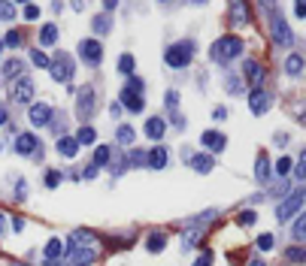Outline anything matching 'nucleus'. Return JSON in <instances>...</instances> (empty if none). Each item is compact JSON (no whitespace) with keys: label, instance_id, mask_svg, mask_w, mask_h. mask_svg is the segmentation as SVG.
I'll use <instances>...</instances> for the list:
<instances>
[{"label":"nucleus","instance_id":"f257e3e1","mask_svg":"<svg viewBox=\"0 0 306 266\" xmlns=\"http://www.w3.org/2000/svg\"><path fill=\"white\" fill-rule=\"evenodd\" d=\"M242 55V39L234 36V33H228V36H218L215 42H212V49H209V58L212 61H218V64H228V61H234Z\"/></svg>","mask_w":306,"mask_h":266},{"label":"nucleus","instance_id":"f03ea898","mask_svg":"<svg viewBox=\"0 0 306 266\" xmlns=\"http://www.w3.org/2000/svg\"><path fill=\"white\" fill-rule=\"evenodd\" d=\"M191 58H194V42H176V46H170L167 52H164V61L170 66H176V70H182V66L191 64Z\"/></svg>","mask_w":306,"mask_h":266},{"label":"nucleus","instance_id":"7ed1b4c3","mask_svg":"<svg viewBox=\"0 0 306 266\" xmlns=\"http://www.w3.org/2000/svg\"><path fill=\"white\" fill-rule=\"evenodd\" d=\"M300 206H303V191H291L288 197L276 206V221L282 224V221H288V218L300 215Z\"/></svg>","mask_w":306,"mask_h":266},{"label":"nucleus","instance_id":"20e7f679","mask_svg":"<svg viewBox=\"0 0 306 266\" xmlns=\"http://www.w3.org/2000/svg\"><path fill=\"white\" fill-rule=\"evenodd\" d=\"M94 257H97V251H94V248L67 242V260H70V266H91V263H94Z\"/></svg>","mask_w":306,"mask_h":266},{"label":"nucleus","instance_id":"39448f33","mask_svg":"<svg viewBox=\"0 0 306 266\" xmlns=\"http://www.w3.org/2000/svg\"><path fill=\"white\" fill-rule=\"evenodd\" d=\"M49 70H52V79H55V82H70V79H73V58L64 55V52H58L55 61L49 64Z\"/></svg>","mask_w":306,"mask_h":266},{"label":"nucleus","instance_id":"423d86ee","mask_svg":"<svg viewBox=\"0 0 306 266\" xmlns=\"http://www.w3.org/2000/svg\"><path fill=\"white\" fill-rule=\"evenodd\" d=\"M270 33H273V42H276V46H282V49L294 42V33H291L288 21H285L282 15H273V18H270Z\"/></svg>","mask_w":306,"mask_h":266},{"label":"nucleus","instance_id":"0eeeda50","mask_svg":"<svg viewBox=\"0 0 306 266\" xmlns=\"http://www.w3.org/2000/svg\"><path fill=\"white\" fill-rule=\"evenodd\" d=\"M79 58H82L85 64L97 66L103 61V46L97 39H82V42H79Z\"/></svg>","mask_w":306,"mask_h":266},{"label":"nucleus","instance_id":"6e6552de","mask_svg":"<svg viewBox=\"0 0 306 266\" xmlns=\"http://www.w3.org/2000/svg\"><path fill=\"white\" fill-rule=\"evenodd\" d=\"M94 103H97L94 91H91V88H82V91L76 94V112H79V118H91V112H94Z\"/></svg>","mask_w":306,"mask_h":266},{"label":"nucleus","instance_id":"1a4fd4ad","mask_svg":"<svg viewBox=\"0 0 306 266\" xmlns=\"http://www.w3.org/2000/svg\"><path fill=\"white\" fill-rule=\"evenodd\" d=\"M249 109H252V115H264L270 109V94L264 88H252L249 91Z\"/></svg>","mask_w":306,"mask_h":266},{"label":"nucleus","instance_id":"9d476101","mask_svg":"<svg viewBox=\"0 0 306 266\" xmlns=\"http://www.w3.org/2000/svg\"><path fill=\"white\" fill-rule=\"evenodd\" d=\"M52 115H55V112H52V106H49V103H34L28 118H31V124H34V127H46V124H52Z\"/></svg>","mask_w":306,"mask_h":266},{"label":"nucleus","instance_id":"9b49d317","mask_svg":"<svg viewBox=\"0 0 306 266\" xmlns=\"http://www.w3.org/2000/svg\"><path fill=\"white\" fill-rule=\"evenodd\" d=\"M12 100H15V103H31V100H34V82H31L28 76H22V79L12 85Z\"/></svg>","mask_w":306,"mask_h":266},{"label":"nucleus","instance_id":"f8f14e48","mask_svg":"<svg viewBox=\"0 0 306 266\" xmlns=\"http://www.w3.org/2000/svg\"><path fill=\"white\" fill-rule=\"evenodd\" d=\"M118 106H125V109H131V112H142V109H146V100H142V94H139L136 88H125Z\"/></svg>","mask_w":306,"mask_h":266},{"label":"nucleus","instance_id":"ddd939ff","mask_svg":"<svg viewBox=\"0 0 306 266\" xmlns=\"http://www.w3.org/2000/svg\"><path fill=\"white\" fill-rule=\"evenodd\" d=\"M200 145H203L206 151H225V145H228V136L218 130H206L200 136Z\"/></svg>","mask_w":306,"mask_h":266},{"label":"nucleus","instance_id":"4468645a","mask_svg":"<svg viewBox=\"0 0 306 266\" xmlns=\"http://www.w3.org/2000/svg\"><path fill=\"white\" fill-rule=\"evenodd\" d=\"M242 70H246V82H249L252 88H261V82H264V76H267V73H264V66L258 64V61H246Z\"/></svg>","mask_w":306,"mask_h":266},{"label":"nucleus","instance_id":"2eb2a0df","mask_svg":"<svg viewBox=\"0 0 306 266\" xmlns=\"http://www.w3.org/2000/svg\"><path fill=\"white\" fill-rule=\"evenodd\" d=\"M164 133H167V121H164V118H149V121H146V136H149V139L161 142Z\"/></svg>","mask_w":306,"mask_h":266},{"label":"nucleus","instance_id":"dca6fc26","mask_svg":"<svg viewBox=\"0 0 306 266\" xmlns=\"http://www.w3.org/2000/svg\"><path fill=\"white\" fill-rule=\"evenodd\" d=\"M15 151H18V154H34L36 151L34 133H18V136H15Z\"/></svg>","mask_w":306,"mask_h":266},{"label":"nucleus","instance_id":"f3484780","mask_svg":"<svg viewBox=\"0 0 306 266\" xmlns=\"http://www.w3.org/2000/svg\"><path fill=\"white\" fill-rule=\"evenodd\" d=\"M146 164L152 166V169H164V166H167V148H164V145H155V148L146 154Z\"/></svg>","mask_w":306,"mask_h":266},{"label":"nucleus","instance_id":"a211bd4d","mask_svg":"<svg viewBox=\"0 0 306 266\" xmlns=\"http://www.w3.org/2000/svg\"><path fill=\"white\" fill-rule=\"evenodd\" d=\"M188 164L194 166V172H200V175H206V172H212V166H215V161H212L209 154H188Z\"/></svg>","mask_w":306,"mask_h":266},{"label":"nucleus","instance_id":"6ab92c4d","mask_svg":"<svg viewBox=\"0 0 306 266\" xmlns=\"http://www.w3.org/2000/svg\"><path fill=\"white\" fill-rule=\"evenodd\" d=\"M64 251H67V242H64V239H49V242H46V248H43L46 260H58Z\"/></svg>","mask_w":306,"mask_h":266},{"label":"nucleus","instance_id":"aec40b11","mask_svg":"<svg viewBox=\"0 0 306 266\" xmlns=\"http://www.w3.org/2000/svg\"><path fill=\"white\" fill-rule=\"evenodd\" d=\"M55 148H58V154H61V158H76V151H79V142H76L73 136H61Z\"/></svg>","mask_w":306,"mask_h":266},{"label":"nucleus","instance_id":"412c9836","mask_svg":"<svg viewBox=\"0 0 306 266\" xmlns=\"http://www.w3.org/2000/svg\"><path fill=\"white\" fill-rule=\"evenodd\" d=\"M255 175H258V182H267V175H270V161H267V154H264V151H258V161H255Z\"/></svg>","mask_w":306,"mask_h":266},{"label":"nucleus","instance_id":"4be33fe9","mask_svg":"<svg viewBox=\"0 0 306 266\" xmlns=\"http://www.w3.org/2000/svg\"><path fill=\"white\" fill-rule=\"evenodd\" d=\"M55 39H58V25H43V31H39V46H55Z\"/></svg>","mask_w":306,"mask_h":266},{"label":"nucleus","instance_id":"5701e85b","mask_svg":"<svg viewBox=\"0 0 306 266\" xmlns=\"http://www.w3.org/2000/svg\"><path fill=\"white\" fill-rule=\"evenodd\" d=\"M115 142H118V145H134V142H136V133H134V127L121 124V127L115 130Z\"/></svg>","mask_w":306,"mask_h":266},{"label":"nucleus","instance_id":"b1692460","mask_svg":"<svg viewBox=\"0 0 306 266\" xmlns=\"http://www.w3.org/2000/svg\"><path fill=\"white\" fill-rule=\"evenodd\" d=\"M146 248H149L152 254L164 251V248H167V236H164V233H152V236H149V242H146Z\"/></svg>","mask_w":306,"mask_h":266},{"label":"nucleus","instance_id":"393cba45","mask_svg":"<svg viewBox=\"0 0 306 266\" xmlns=\"http://www.w3.org/2000/svg\"><path fill=\"white\" fill-rule=\"evenodd\" d=\"M73 139H76L79 145H94V139H97V133H94V127H88V124H85V127H79V133H76Z\"/></svg>","mask_w":306,"mask_h":266},{"label":"nucleus","instance_id":"a878e982","mask_svg":"<svg viewBox=\"0 0 306 266\" xmlns=\"http://www.w3.org/2000/svg\"><path fill=\"white\" fill-rule=\"evenodd\" d=\"M285 73H288V76H300V73H303V58H300V55H288Z\"/></svg>","mask_w":306,"mask_h":266},{"label":"nucleus","instance_id":"bb28decb","mask_svg":"<svg viewBox=\"0 0 306 266\" xmlns=\"http://www.w3.org/2000/svg\"><path fill=\"white\" fill-rule=\"evenodd\" d=\"M112 161V148L109 145H97L94 148V166H106Z\"/></svg>","mask_w":306,"mask_h":266},{"label":"nucleus","instance_id":"cd10ccee","mask_svg":"<svg viewBox=\"0 0 306 266\" xmlns=\"http://www.w3.org/2000/svg\"><path fill=\"white\" fill-rule=\"evenodd\" d=\"M231 18H237V25H249V6L246 3H234L231 6Z\"/></svg>","mask_w":306,"mask_h":266},{"label":"nucleus","instance_id":"c85d7f7f","mask_svg":"<svg viewBox=\"0 0 306 266\" xmlns=\"http://www.w3.org/2000/svg\"><path fill=\"white\" fill-rule=\"evenodd\" d=\"M134 66H136L134 55H121V58H118V73H125V76H134Z\"/></svg>","mask_w":306,"mask_h":266},{"label":"nucleus","instance_id":"c756f323","mask_svg":"<svg viewBox=\"0 0 306 266\" xmlns=\"http://www.w3.org/2000/svg\"><path fill=\"white\" fill-rule=\"evenodd\" d=\"M285 260H291V263H303L306 251L303 248H285Z\"/></svg>","mask_w":306,"mask_h":266},{"label":"nucleus","instance_id":"7c9ffc66","mask_svg":"<svg viewBox=\"0 0 306 266\" xmlns=\"http://www.w3.org/2000/svg\"><path fill=\"white\" fill-rule=\"evenodd\" d=\"M31 61H34L36 66H43V70H49V64H52V61H49V55H46L43 49H34V52H31Z\"/></svg>","mask_w":306,"mask_h":266},{"label":"nucleus","instance_id":"2f4dec72","mask_svg":"<svg viewBox=\"0 0 306 266\" xmlns=\"http://www.w3.org/2000/svg\"><path fill=\"white\" fill-rule=\"evenodd\" d=\"M22 39H25V36H22V31H9L6 36H3V46H9V49H18V46H22Z\"/></svg>","mask_w":306,"mask_h":266},{"label":"nucleus","instance_id":"473e14b6","mask_svg":"<svg viewBox=\"0 0 306 266\" xmlns=\"http://www.w3.org/2000/svg\"><path fill=\"white\" fill-rule=\"evenodd\" d=\"M306 236V215H297V221H294V242H303Z\"/></svg>","mask_w":306,"mask_h":266},{"label":"nucleus","instance_id":"72a5a7b5","mask_svg":"<svg viewBox=\"0 0 306 266\" xmlns=\"http://www.w3.org/2000/svg\"><path fill=\"white\" fill-rule=\"evenodd\" d=\"M18 73H22V61H6V64H3V76H6V79H12V76H18Z\"/></svg>","mask_w":306,"mask_h":266},{"label":"nucleus","instance_id":"f704fd0d","mask_svg":"<svg viewBox=\"0 0 306 266\" xmlns=\"http://www.w3.org/2000/svg\"><path fill=\"white\" fill-rule=\"evenodd\" d=\"M291 161H288V158H279V164L273 166V172H276V175H288V172H291Z\"/></svg>","mask_w":306,"mask_h":266},{"label":"nucleus","instance_id":"c9c22d12","mask_svg":"<svg viewBox=\"0 0 306 266\" xmlns=\"http://www.w3.org/2000/svg\"><path fill=\"white\" fill-rule=\"evenodd\" d=\"M0 18H3V21H12V18H15V3H0Z\"/></svg>","mask_w":306,"mask_h":266},{"label":"nucleus","instance_id":"e433bc0d","mask_svg":"<svg viewBox=\"0 0 306 266\" xmlns=\"http://www.w3.org/2000/svg\"><path fill=\"white\" fill-rule=\"evenodd\" d=\"M109 28H112V25H109V18H106V15H97V18H94V31H97V33H106Z\"/></svg>","mask_w":306,"mask_h":266},{"label":"nucleus","instance_id":"4c0bfd02","mask_svg":"<svg viewBox=\"0 0 306 266\" xmlns=\"http://www.w3.org/2000/svg\"><path fill=\"white\" fill-rule=\"evenodd\" d=\"M25 18H28V21L39 18V6H36V3H25Z\"/></svg>","mask_w":306,"mask_h":266},{"label":"nucleus","instance_id":"58836bf2","mask_svg":"<svg viewBox=\"0 0 306 266\" xmlns=\"http://www.w3.org/2000/svg\"><path fill=\"white\" fill-rule=\"evenodd\" d=\"M255 218H258V215H255L252 209H246V212L239 215V224H242V227H252V224H255Z\"/></svg>","mask_w":306,"mask_h":266},{"label":"nucleus","instance_id":"ea45409f","mask_svg":"<svg viewBox=\"0 0 306 266\" xmlns=\"http://www.w3.org/2000/svg\"><path fill=\"white\" fill-rule=\"evenodd\" d=\"M294 175H297V179H306V151L300 154V161L294 164Z\"/></svg>","mask_w":306,"mask_h":266},{"label":"nucleus","instance_id":"a19ab883","mask_svg":"<svg viewBox=\"0 0 306 266\" xmlns=\"http://www.w3.org/2000/svg\"><path fill=\"white\" fill-rule=\"evenodd\" d=\"M258 248H261V251H270V248H273V236H270V233L258 236Z\"/></svg>","mask_w":306,"mask_h":266},{"label":"nucleus","instance_id":"79ce46f5","mask_svg":"<svg viewBox=\"0 0 306 266\" xmlns=\"http://www.w3.org/2000/svg\"><path fill=\"white\" fill-rule=\"evenodd\" d=\"M58 185H61V172H55V169H52V172L46 175V188H58Z\"/></svg>","mask_w":306,"mask_h":266},{"label":"nucleus","instance_id":"37998d69","mask_svg":"<svg viewBox=\"0 0 306 266\" xmlns=\"http://www.w3.org/2000/svg\"><path fill=\"white\" fill-rule=\"evenodd\" d=\"M197 266H212V251H203V254L197 257Z\"/></svg>","mask_w":306,"mask_h":266},{"label":"nucleus","instance_id":"c03bdc74","mask_svg":"<svg viewBox=\"0 0 306 266\" xmlns=\"http://www.w3.org/2000/svg\"><path fill=\"white\" fill-rule=\"evenodd\" d=\"M82 175H85V179H94V175H97V166H94V164H88L85 169H82Z\"/></svg>","mask_w":306,"mask_h":266},{"label":"nucleus","instance_id":"a18cd8bd","mask_svg":"<svg viewBox=\"0 0 306 266\" xmlns=\"http://www.w3.org/2000/svg\"><path fill=\"white\" fill-rule=\"evenodd\" d=\"M225 85H228V91H231V94H239V82H237V79H228Z\"/></svg>","mask_w":306,"mask_h":266},{"label":"nucleus","instance_id":"49530a36","mask_svg":"<svg viewBox=\"0 0 306 266\" xmlns=\"http://www.w3.org/2000/svg\"><path fill=\"white\" fill-rule=\"evenodd\" d=\"M176 103H179V94H176V91H167V106H176Z\"/></svg>","mask_w":306,"mask_h":266},{"label":"nucleus","instance_id":"de8ad7c7","mask_svg":"<svg viewBox=\"0 0 306 266\" xmlns=\"http://www.w3.org/2000/svg\"><path fill=\"white\" fill-rule=\"evenodd\" d=\"M131 164H146V154H142V151H134V154H131Z\"/></svg>","mask_w":306,"mask_h":266},{"label":"nucleus","instance_id":"09e8293b","mask_svg":"<svg viewBox=\"0 0 306 266\" xmlns=\"http://www.w3.org/2000/svg\"><path fill=\"white\" fill-rule=\"evenodd\" d=\"M212 115H215V121H225V118H228V112H225V106H218V109H215Z\"/></svg>","mask_w":306,"mask_h":266},{"label":"nucleus","instance_id":"8fccbe9b","mask_svg":"<svg viewBox=\"0 0 306 266\" xmlns=\"http://www.w3.org/2000/svg\"><path fill=\"white\" fill-rule=\"evenodd\" d=\"M12 230H15V233L25 230V221H22V218H12Z\"/></svg>","mask_w":306,"mask_h":266},{"label":"nucleus","instance_id":"3c124183","mask_svg":"<svg viewBox=\"0 0 306 266\" xmlns=\"http://www.w3.org/2000/svg\"><path fill=\"white\" fill-rule=\"evenodd\" d=\"M294 15H297V18H303V15H306V6H303V3H297V6H294Z\"/></svg>","mask_w":306,"mask_h":266},{"label":"nucleus","instance_id":"603ef678","mask_svg":"<svg viewBox=\"0 0 306 266\" xmlns=\"http://www.w3.org/2000/svg\"><path fill=\"white\" fill-rule=\"evenodd\" d=\"M6 118H9V115H6V109H3V106H0V127H3V124H6Z\"/></svg>","mask_w":306,"mask_h":266},{"label":"nucleus","instance_id":"864d4df0","mask_svg":"<svg viewBox=\"0 0 306 266\" xmlns=\"http://www.w3.org/2000/svg\"><path fill=\"white\" fill-rule=\"evenodd\" d=\"M43 266H64V260H46Z\"/></svg>","mask_w":306,"mask_h":266},{"label":"nucleus","instance_id":"5fc2aeb1","mask_svg":"<svg viewBox=\"0 0 306 266\" xmlns=\"http://www.w3.org/2000/svg\"><path fill=\"white\" fill-rule=\"evenodd\" d=\"M246 266H267V263H261V260H249Z\"/></svg>","mask_w":306,"mask_h":266},{"label":"nucleus","instance_id":"6e6d98bb","mask_svg":"<svg viewBox=\"0 0 306 266\" xmlns=\"http://www.w3.org/2000/svg\"><path fill=\"white\" fill-rule=\"evenodd\" d=\"M0 49H3V39H0Z\"/></svg>","mask_w":306,"mask_h":266},{"label":"nucleus","instance_id":"4d7b16f0","mask_svg":"<svg viewBox=\"0 0 306 266\" xmlns=\"http://www.w3.org/2000/svg\"><path fill=\"white\" fill-rule=\"evenodd\" d=\"M18 266H28V263H18Z\"/></svg>","mask_w":306,"mask_h":266}]
</instances>
